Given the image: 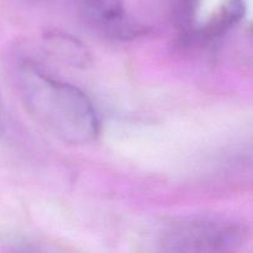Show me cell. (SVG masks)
Here are the masks:
<instances>
[{
    "label": "cell",
    "instance_id": "6da1fadb",
    "mask_svg": "<svg viewBox=\"0 0 253 253\" xmlns=\"http://www.w3.org/2000/svg\"><path fill=\"white\" fill-rule=\"evenodd\" d=\"M15 74L25 108L54 137L73 146L98 137V114L81 89L53 78L30 58L19 59Z\"/></svg>",
    "mask_w": 253,
    "mask_h": 253
},
{
    "label": "cell",
    "instance_id": "7a4b0ae2",
    "mask_svg": "<svg viewBox=\"0 0 253 253\" xmlns=\"http://www.w3.org/2000/svg\"><path fill=\"white\" fill-rule=\"evenodd\" d=\"M242 234L235 225L214 220H183L162 234V246L168 252L212 253L235 249Z\"/></svg>",
    "mask_w": 253,
    "mask_h": 253
},
{
    "label": "cell",
    "instance_id": "3957f363",
    "mask_svg": "<svg viewBox=\"0 0 253 253\" xmlns=\"http://www.w3.org/2000/svg\"><path fill=\"white\" fill-rule=\"evenodd\" d=\"M86 21L113 36H131L135 32L125 15L124 0H78Z\"/></svg>",
    "mask_w": 253,
    "mask_h": 253
},
{
    "label": "cell",
    "instance_id": "277c9868",
    "mask_svg": "<svg viewBox=\"0 0 253 253\" xmlns=\"http://www.w3.org/2000/svg\"><path fill=\"white\" fill-rule=\"evenodd\" d=\"M244 12V0H225L222 6L210 20L209 24L199 30L195 29L189 40L210 41V40L220 37L242 19Z\"/></svg>",
    "mask_w": 253,
    "mask_h": 253
},
{
    "label": "cell",
    "instance_id": "5b68a950",
    "mask_svg": "<svg viewBox=\"0 0 253 253\" xmlns=\"http://www.w3.org/2000/svg\"><path fill=\"white\" fill-rule=\"evenodd\" d=\"M47 47L57 58L73 67H85L90 61V54L84 44L71 35L51 34L47 36Z\"/></svg>",
    "mask_w": 253,
    "mask_h": 253
},
{
    "label": "cell",
    "instance_id": "8992f818",
    "mask_svg": "<svg viewBox=\"0 0 253 253\" xmlns=\"http://www.w3.org/2000/svg\"><path fill=\"white\" fill-rule=\"evenodd\" d=\"M200 0H170V14L175 27H178L180 36L189 40L195 31V16Z\"/></svg>",
    "mask_w": 253,
    "mask_h": 253
},
{
    "label": "cell",
    "instance_id": "52a82bcc",
    "mask_svg": "<svg viewBox=\"0 0 253 253\" xmlns=\"http://www.w3.org/2000/svg\"><path fill=\"white\" fill-rule=\"evenodd\" d=\"M4 128V108H2V101L0 98V131Z\"/></svg>",
    "mask_w": 253,
    "mask_h": 253
},
{
    "label": "cell",
    "instance_id": "ba28073f",
    "mask_svg": "<svg viewBox=\"0 0 253 253\" xmlns=\"http://www.w3.org/2000/svg\"><path fill=\"white\" fill-rule=\"evenodd\" d=\"M27 1H39V0H27Z\"/></svg>",
    "mask_w": 253,
    "mask_h": 253
}]
</instances>
